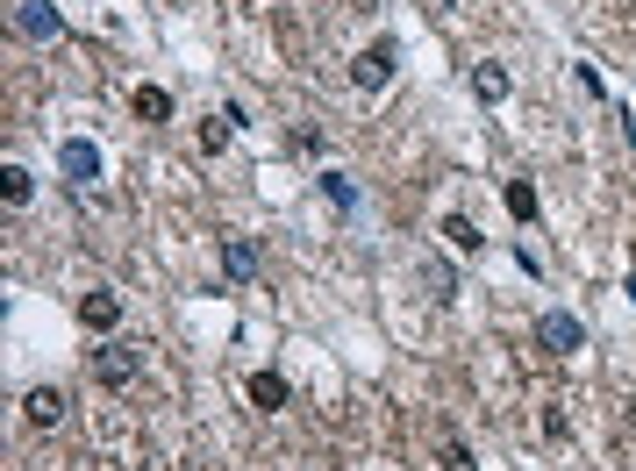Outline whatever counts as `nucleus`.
<instances>
[{"instance_id":"9b49d317","label":"nucleus","mask_w":636,"mask_h":471,"mask_svg":"<svg viewBox=\"0 0 636 471\" xmlns=\"http://www.w3.org/2000/svg\"><path fill=\"white\" fill-rule=\"evenodd\" d=\"M293 393H287V379L279 371H251V407H265V415H279Z\"/></svg>"},{"instance_id":"2eb2a0df","label":"nucleus","mask_w":636,"mask_h":471,"mask_svg":"<svg viewBox=\"0 0 636 471\" xmlns=\"http://www.w3.org/2000/svg\"><path fill=\"white\" fill-rule=\"evenodd\" d=\"M508 215H516V221H536V186H530V179H508Z\"/></svg>"},{"instance_id":"f3484780","label":"nucleus","mask_w":636,"mask_h":471,"mask_svg":"<svg viewBox=\"0 0 636 471\" xmlns=\"http://www.w3.org/2000/svg\"><path fill=\"white\" fill-rule=\"evenodd\" d=\"M444 471H480V464H472V450H465V443H458V436H450V443H444Z\"/></svg>"},{"instance_id":"6e6552de","label":"nucleus","mask_w":636,"mask_h":471,"mask_svg":"<svg viewBox=\"0 0 636 471\" xmlns=\"http://www.w3.org/2000/svg\"><path fill=\"white\" fill-rule=\"evenodd\" d=\"M79 321H87V329H101V336H107V329H115V321H122V301H115V293H107V287L79 293Z\"/></svg>"},{"instance_id":"1a4fd4ad","label":"nucleus","mask_w":636,"mask_h":471,"mask_svg":"<svg viewBox=\"0 0 636 471\" xmlns=\"http://www.w3.org/2000/svg\"><path fill=\"white\" fill-rule=\"evenodd\" d=\"M129 107H137V122H151V129H165V122H173V93H165V86H137V93H129Z\"/></svg>"},{"instance_id":"f8f14e48","label":"nucleus","mask_w":636,"mask_h":471,"mask_svg":"<svg viewBox=\"0 0 636 471\" xmlns=\"http://www.w3.org/2000/svg\"><path fill=\"white\" fill-rule=\"evenodd\" d=\"M0 193H8V207H29V201H36L29 165H8V171H0Z\"/></svg>"},{"instance_id":"7ed1b4c3","label":"nucleus","mask_w":636,"mask_h":471,"mask_svg":"<svg viewBox=\"0 0 636 471\" xmlns=\"http://www.w3.org/2000/svg\"><path fill=\"white\" fill-rule=\"evenodd\" d=\"M58 171H65L72 186H93V179H101V143H87V136H65V143H58Z\"/></svg>"},{"instance_id":"a211bd4d","label":"nucleus","mask_w":636,"mask_h":471,"mask_svg":"<svg viewBox=\"0 0 636 471\" xmlns=\"http://www.w3.org/2000/svg\"><path fill=\"white\" fill-rule=\"evenodd\" d=\"M629 429H636V407H629Z\"/></svg>"},{"instance_id":"39448f33","label":"nucleus","mask_w":636,"mask_h":471,"mask_svg":"<svg viewBox=\"0 0 636 471\" xmlns=\"http://www.w3.org/2000/svg\"><path fill=\"white\" fill-rule=\"evenodd\" d=\"M15 29L29 43H51V36H65V15H58L51 0H15Z\"/></svg>"},{"instance_id":"6ab92c4d","label":"nucleus","mask_w":636,"mask_h":471,"mask_svg":"<svg viewBox=\"0 0 636 471\" xmlns=\"http://www.w3.org/2000/svg\"><path fill=\"white\" fill-rule=\"evenodd\" d=\"M436 8H450V0H436Z\"/></svg>"},{"instance_id":"4468645a","label":"nucleus","mask_w":636,"mask_h":471,"mask_svg":"<svg viewBox=\"0 0 636 471\" xmlns=\"http://www.w3.org/2000/svg\"><path fill=\"white\" fill-rule=\"evenodd\" d=\"M229 136H237V122H229V115H222V122L207 115V122H201V151H207V157H222V151H229Z\"/></svg>"},{"instance_id":"f03ea898","label":"nucleus","mask_w":636,"mask_h":471,"mask_svg":"<svg viewBox=\"0 0 636 471\" xmlns=\"http://www.w3.org/2000/svg\"><path fill=\"white\" fill-rule=\"evenodd\" d=\"M137 371H143V343H101L93 351V379L101 386H129Z\"/></svg>"},{"instance_id":"0eeeda50","label":"nucleus","mask_w":636,"mask_h":471,"mask_svg":"<svg viewBox=\"0 0 636 471\" xmlns=\"http://www.w3.org/2000/svg\"><path fill=\"white\" fill-rule=\"evenodd\" d=\"M472 93H480L486 107H500L508 93H516V79H508V65H500V58H486V65H472Z\"/></svg>"},{"instance_id":"20e7f679","label":"nucleus","mask_w":636,"mask_h":471,"mask_svg":"<svg viewBox=\"0 0 636 471\" xmlns=\"http://www.w3.org/2000/svg\"><path fill=\"white\" fill-rule=\"evenodd\" d=\"M536 343H544L550 357H572V351L586 343V321H580V315H558V307H550V315L536 321Z\"/></svg>"},{"instance_id":"9d476101","label":"nucleus","mask_w":636,"mask_h":471,"mask_svg":"<svg viewBox=\"0 0 636 471\" xmlns=\"http://www.w3.org/2000/svg\"><path fill=\"white\" fill-rule=\"evenodd\" d=\"M22 415H29L36 429H58V421H65V393H58V386H36L29 400H22Z\"/></svg>"},{"instance_id":"dca6fc26","label":"nucleus","mask_w":636,"mask_h":471,"mask_svg":"<svg viewBox=\"0 0 636 471\" xmlns=\"http://www.w3.org/2000/svg\"><path fill=\"white\" fill-rule=\"evenodd\" d=\"M322 193H329L336 207H344V215L358 207V193H351V179H344V171H322Z\"/></svg>"},{"instance_id":"f257e3e1","label":"nucleus","mask_w":636,"mask_h":471,"mask_svg":"<svg viewBox=\"0 0 636 471\" xmlns=\"http://www.w3.org/2000/svg\"><path fill=\"white\" fill-rule=\"evenodd\" d=\"M400 72V43L394 36H379V43H365L358 51V65H351V86H358V93H379V86L394 79Z\"/></svg>"},{"instance_id":"ddd939ff","label":"nucleus","mask_w":636,"mask_h":471,"mask_svg":"<svg viewBox=\"0 0 636 471\" xmlns=\"http://www.w3.org/2000/svg\"><path fill=\"white\" fill-rule=\"evenodd\" d=\"M444 236H450V251H465V257H472V251H480V243H486V236L472 229V221H465V215H444Z\"/></svg>"},{"instance_id":"423d86ee","label":"nucleus","mask_w":636,"mask_h":471,"mask_svg":"<svg viewBox=\"0 0 636 471\" xmlns=\"http://www.w3.org/2000/svg\"><path fill=\"white\" fill-rule=\"evenodd\" d=\"M258 243H251V236H222V279L229 287H251V279H258Z\"/></svg>"}]
</instances>
